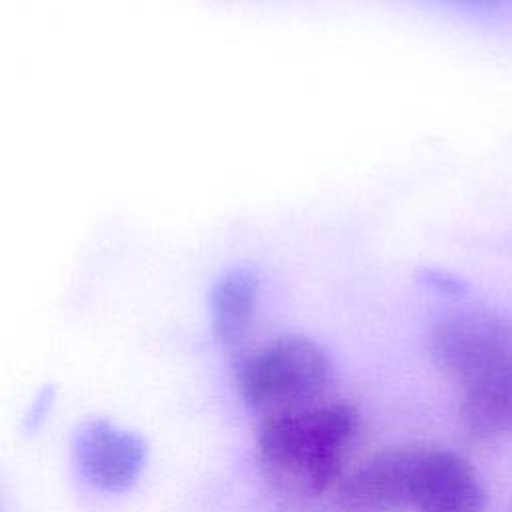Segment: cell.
Returning <instances> with one entry per match:
<instances>
[{"label": "cell", "mask_w": 512, "mask_h": 512, "mask_svg": "<svg viewBox=\"0 0 512 512\" xmlns=\"http://www.w3.org/2000/svg\"><path fill=\"white\" fill-rule=\"evenodd\" d=\"M358 432V412L344 402L268 414L258 430V460L278 486L324 494L340 484Z\"/></svg>", "instance_id": "6da1fadb"}, {"label": "cell", "mask_w": 512, "mask_h": 512, "mask_svg": "<svg viewBox=\"0 0 512 512\" xmlns=\"http://www.w3.org/2000/svg\"><path fill=\"white\" fill-rule=\"evenodd\" d=\"M330 384L328 354L304 336L268 342L238 368V390L244 402L266 416L312 406Z\"/></svg>", "instance_id": "7a4b0ae2"}, {"label": "cell", "mask_w": 512, "mask_h": 512, "mask_svg": "<svg viewBox=\"0 0 512 512\" xmlns=\"http://www.w3.org/2000/svg\"><path fill=\"white\" fill-rule=\"evenodd\" d=\"M432 446L388 448L338 484V502L348 512H394L416 508Z\"/></svg>", "instance_id": "3957f363"}, {"label": "cell", "mask_w": 512, "mask_h": 512, "mask_svg": "<svg viewBox=\"0 0 512 512\" xmlns=\"http://www.w3.org/2000/svg\"><path fill=\"white\" fill-rule=\"evenodd\" d=\"M436 366L460 388L478 380L512 352V324L492 312H456L430 334Z\"/></svg>", "instance_id": "277c9868"}, {"label": "cell", "mask_w": 512, "mask_h": 512, "mask_svg": "<svg viewBox=\"0 0 512 512\" xmlns=\"http://www.w3.org/2000/svg\"><path fill=\"white\" fill-rule=\"evenodd\" d=\"M74 454L82 476L106 492H124L140 476L146 462V444L134 432L108 420H94L80 428Z\"/></svg>", "instance_id": "5b68a950"}, {"label": "cell", "mask_w": 512, "mask_h": 512, "mask_svg": "<svg viewBox=\"0 0 512 512\" xmlns=\"http://www.w3.org/2000/svg\"><path fill=\"white\" fill-rule=\"evenodd\" d=\"M460 418L472 438L512 436V352L462 388Z\"/></svg>", "instance_id": "8992f818"}, {"label": "cell", "mask_w": 512, "mask_h": 512, "mask_svg": "<svg viewBox=\"0 0 512 512\" xmlns=\"http://www.w3.org/2000/svg\"><path fill=\"white\" fill-rule=\"evenodd\" d=\"M416 512H482L486 506L484 486L472 464L460 454L434 448Z\"/></svg>", "instance_id": "52a82bcc"}, {"label": "cell", "mask_w": 512, "mask_h": 512, "mask_svg": "<svg viewBox=\"0 0 512 512\" xmlns=\"http://www.w3.org/2000/svg\"><path fill=\"white\" fill-rule=\"evenodd\" d=\"M260 278L250 266H234L224 272L210 292V318L216 340L238 346L250 330L256 314Z\"/></svg>", "instance_id": "ba28073f"}, {"label": "cell", "mask_w": 512, "mask_h": 512, "mask_svg": "<svg viewBox=\"0 0 512 512\" xmlns=\"http://www.w3.org/2000/svg\"><path fill=\"white\" fill-rule=\"evenodd\" d=\"M450 4H458V6H466V8H482V10H492L502 6L506 0H446Z\"/></svg>", "instance_id": "9c48e42d"}]
</instances>
